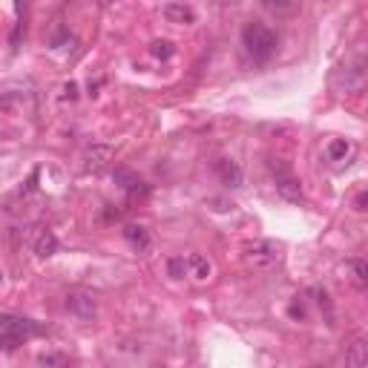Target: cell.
Returning a JSON list of instances; mask_svg holds the SVG:
<instances>
[{
	"instance_id": "cell-1",
	"label": "cell",
	"mask_w": 368,
	"mask_h": 368,
	"mask_svg": "<svg viewBox=\"0 0 368 368\" xmlns=\"http://www.w3.org/2000/svg\"><path fill=\"white\" fill-rule=\"evenodd\" d=\"M242 46H245V52L254 58L256 64H268L270 58L277 55L279 35H277V29H270V26L262 24V21H250V24L242 29Z\"/></svg>"
},
{
	"instance_id": "cell-2",
	"label": "cell",
	"mask_w": 368,
	"mask_h": 368,
	"mask_svg": "<svg viewBox=\"0 0 368 368\" xmlns=\"http://www.w3.org/2000/svg\"><path fill=\"white\" fill-rule=\"evenodd\" d=\"M41 334H46V325L35 322V319L12 317V314L0 317V345H3V351H15L17 345H24Z\"/></svg>"
},
{
	"instance_id": "cell-3",
	"label": "cell",
	"mask_w": 368,
	"mask_h": 368,
	"mask_svg": "<svg viewBox=\"0 0 368 368\" xmlns=\"http://www.w3.org/2000/svg\"><path fill=\"white\" fill-rule=\"evenodd\" d=\"M242 259H245L247 268H254V270H270V268L279 265L282 247L277 242H270V239H256V242H247L242 247Z\"/></svg>"
},
{
	"instance_id": "cell-4",
	"label": "cell",
	"mask_w": 368,
	"mask_h": 368,
	"mask_svg": "<svg viewBox=\"0 0 368 368\" xmlns=\"http://www.w3.org/2000/svg\"><path fill=\"white\" fill-rule=\"evenodd\" d=\"M268 167H270V173H274V182H277V193L285 199V202H290V204H299L302 202V184L294 179V173H290L282 161H277V159H270L268 161Z\"/></svg>"
},
{
	"instance_id": "cell-5",
	"label": "cell",
	"mask_w": 368,
	"mask_h": 368,
	"mask_svg": "<svg viewBox=\"0 0 368 368\" xmlns=\"http://www.w3.org/2000/svg\"><path fill=\"white\" fill-rule=\"evenodd\" d=\"M67 311L75 314L78 319H95V314H98V302H95L92 294H87V290H69L67 294Z\"/></svg>"
},
{
	"instance_id": "cell-6",
	"label": "cell",
	"mask_w": 368,
	"mask_h": 368,
	"mask_svg": "<svg viewBox=\"0 0 368 368\" xmlns=\"http://www.w3.org/2000/svg\"><path fill=\"white\" fill-rule=\"evenodd\" d=\"M115 184H119L124 193H130V196L135 199V196H147V193H150V184L139 176V173H132V170H127V167H119V170H115Z\"/></svg>"
},
{
	"instance_id": "cell-7",
	"label": "cell",
	"mask_w": 368,
	"mask_h": 368,
	"mask_svg": "<svg viewBox=\"0 0 368 368\" xmlns=\"http://www.w3.org/2000/svg\"><path fill=\"white\" fill-rule=\"evenodd\" d=\"M112 161V147L109 144H92L84 152V170L87 173H104Z\"/></svg>"
},
{
	"instance_id": "cell-8",
	"label": "cell",
	"mask_w": 368,
	"mask_h": 368,
	"mask_svg": "<svg viewBox=\"0 0 368 368\" xmlns=\"http://www.w3.org/2000/svg\"><path fill=\"white\" fill-rule=\"evenodd\" d=\"M216 176H219V182H222L227 190H239V187H242V179H245V173H242V167H239L234 159H219V161H216Z\"/></svg>"
},
{
	"instance_id": "cell-9",
	"label": "cell",
	"mask_w": 368,
	"mask_h": 368,
	"mask_svg": "<svg viewBox=\"0 0 368 368\" xmlns=\"http://www.w3.org/2000/svg\"><path fill=\"white\" fill-rule=\"evenodd\" d=\"M164 17L170 24H176V26H190V24H196V12H193L190 3H184V0H173V3L164 6Z\"/></svg>"
},
{
	"instance_id": "cell-10",
	"label": "cell",
	"mask_w": 368,
	"mask_h": 368,
	"mask_svg": "<svg viewBox=\"0 0 368 368\" xmlns=\"http://www.w3.org/2000/svg\"><path fill=\"white\" fill-rule=\"evenodd\" d=\"M32 250H35V256H41V259L55 256L58 254V236L52 234V230H41L32 242Z\"/></svg>"
},
{
	"instance_id": "cell-11",
	"label": "cell",
	"mask_w": 368,
	"mask_h": 368,
	"mask_svg": "<svg viewBox=\"0 0 368 368\" xmlns=\"http://www.w3.org/2000/svg\"><path fill=\"white\" fill-rule=\"evenodd\" d=\"M345 362L348 365H357V368H365L368 365V337H357L345 351Z\"/></svg>"
},
{
	"instance_id": "cell-12",
	"label": "cell",
	"mask_w": 368,
	"mask_h": 368,
	"mask_svg": "<svg viewBox=\"0 0 368 368\" xmlns=\"http://www.w3.org/2000/svg\"><path fill=\"white\" fill-rule=\"evenodd\" d=\"M124 239L139 250V254H144V250H150V230L144 225H127L124 227Z\"/></svg>"
},
{
	"instance_id": "cell-13",
	"label": "cell",
	"mask_w": 368,
	"mask_h": 368,
	"mask_svg": "<svg viewBox=\"0 0 368 368\" xmlns=\"http://www.w3.org/2000/svg\"><path fill=\"white\" fill-rule=\"evenodd\" d=\"M345 270H348V279L357 288H368V262L365 259H348Z\"/></svg>"
},
{
	"instance_id": "cell-14",
	"label": "cell",
	"mask_w": 368,
	"mask_h": 368,
	"mask_svg": "<svg viewBox=\"0 0 368 368\" xmlns=\"http://www.w3.org/2000/svg\"><path fill=\"white\" fill-rule=\"evenodd\" d=\"M351 141L348 139H331L328 141V147H325V156H328V161H345L348 156H351Z\"/></svg>"
},
{
	"instance_id": "cell-15",
	"label": "cell",
	"mask_w": 368,
	"mask_h": 368,
	"mask_svg": "<svg viewBox=\"0 0 368 368\" xmlns=\"http://www.w3.org/2000/svg\"><path fill=\"white\" fill-rule=\"evenodd\" d=\"M187 265H190L193 277H196L199 282H204V279L210 277V262H207L202 254H190V256H187Z\"/></svg>"
},
{
	"instance_id": "cell-16",
	"label": "cell",
	"mask_w": 368,
	"mask_h": 368,
	"mask_svg": "<svg viewBox=\"0 0 368 368\" xmlns=\"http://www.w3.org/2000/svg\"><path fill=\"white\" fill-rule=\"evenodd\" d=\"M262 3V9L265 12H270V15H288L290 9H294V0H259Z\"/></svg>"
},
{
	"instance_id": "cell-17",
	"label": "cell",
	"mask_w": 368,
	"mask_h": 368,
	"mask_svg": "<svg viewBox=\"0 0 368 368\" xmlns=\"http://www.w3.org/2000/svg\"><path fill=\"white\" fill-rule=\"evenodd\" d=\"M173 52H176V46H173L170 41H152L150 44V55L159 58V61H167V58H173Z\"/></svg>"
},
{
	"instance_id": "cell-18",
	"label": "cell",
	"mask_w": 368,
	"mask_h": 368,
	"mask_svg": "<svg viewBox=\"0 0 368 368\" xmlns=\"http://www.w3.org/2000/svg\"><path fill=\"white\" fill-rule=\"evenodd\" d=\"M187 262H184V256H173L170 262H167V274L173 277V279H184V274H187Z\"/></svg>"
},
{
	"instance_id": "cell-19",
	"label": "cell",
	"mask_w": 368,
	"mask_h": 368,
	"mask_svg": "<svg viewBox=\"0 0 368 368\" xmlns=\"http://www.w3.org/2000/svg\"><path fill=\"white\" fill-rule=\"evenodd\" d=\"M311 294L317 297V305L319 308H325V314H328V319H331V299H328V290L325 288H314Z\"/></svg>"
},
{
	"instance_id": "cell-20",
	"label": "cell",
	"mask_w": 368,
	"mask_h": 368,
	"mask_svg": "<svg viewBox=\"0 0 368 368\" xmlns=\"http://www.w3.org/2000/svg\"><path fill=\"white\" fill-rule=\"evenodd\" d=\"M37 365H67L64 354H41L37 357Z\"/></svg>"
},
{
	"instance_id": "cell-21",
	"label": "cell",
	"mask_w": 368,
	"mask_h": 368,
	"mask_svg": "<svg viewBox=\"0 0 368 368\" xmlns=\"http://www.w3.org/2000/svg\"><path fill=\"white\" fill-rule=\"evenodd\" d=\"M288 314L294 317V319H305V317H308V311H305V302H302V299L297 297V302H294V305L288 308Z\"/></svg>"
},
{
	"instance_id": "cell-22",
	"label": "cell",
	"mask_w": 368,
	"mask_h": 368,
	"mask_svg": "<svg viewBox=\"0 0 368 368\" xmlns=\"http://www.w3.org/2000/svg\"><path fill=\"white\" fill-rule=\"evenodd\" d=\"M61 98H64V101H75V98H78V84H75V81L64 84V92H61Z\"/></svg>"
},
{
	"instance_id": "cell-23",
	"label": "cell",
	"mask_w": 368,
	"mask_h": 368,
	"mask_svg": "<svg viewBox=\"0 0 368 368\" xmlns=\"http://www.w3.org/2000/svg\"><path fill=\"white\" fill-rule=\"evenodd\" d=\"M121 219V210H115L112 204H107V210H104V222H119Z\"/></svg>"
},
{
	"instance_id": "cell-24",
	"label": "cell",
	"mask_w": 368,
	"mask_h": 368,
	"mask_svg": "<svg viewBox=\"0 0 368 368\" xmlns=\"http://www.w3.org/2000/svg\"><path fill=\"white\" fill-rule=\"evenodd\" d=\"M37 176H41V170H32V176H29V182H26V187L21 193H32L37 187Z\"/></svg>"
},
{
	"instance_id": "cell-25",
	"label": "cell",
	"mask_w": 368,
	"mask_h": 368,
	"mask_svg": "<svg viewBox=\"0 0 368 368\" xmlns=\"http://www.w3.org/2000/svg\"><path fill=\"white\" fill-rule=\"evenodd\" d=\"M354 207L357 210H368V193H360V196L354 199Z\"/></svg>"
},
{
	"instance_id": "cell-26",
	"label": "cell",
	"mask_w": 368,
	"mask_h": 368,
	"mask_svg": "<svg viewBox=\"0 0 368 368\" xmlns=\"http://www.w3.org/2000/svg\"><path fill=\"white\" fill-rule=\"evenodd\" d=\"M362 64H365V69H368V49H365V55H362Z\"/></svg>"
}]
</instances>
